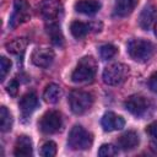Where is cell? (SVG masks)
Instances as JSON below:
<instances>
[{"mask_svg":"<svg viewBox=\"0 0 157 157\" xmlns=\"http://www.w3.org/2000/svg\"><path fill=\"white\" fill-rule=\"evenodd\" d=\"M101 9V4L96 0H80L75 4V10L83 15H94Z\"/></svg>","mask_w":157,"mask_h":157,"instance_id":"18","label":"cell"},{"mask_svg":"<svg viewBox=\"0 0 157 157\" xmlns=\"http://www.w3.org/2000/svg\"><path fill=\"white\" fill-rule=\"evenodd\" d=\"M148 86H150V88H151L155 93H157V72H155V74L150 77Z\"/></svg>","mask_w":157,"mask_h":157,"instance_id":"29","label":"cell"},{"mask_svg":"<svg viewBox=\"0 0 157 157\" xmlns=\"http://www.w3.org/2000/svg\"><path fill=\"white\" fill-rule=\"evenodd\" d=\"M10 69H11V61L7 58L1 56L0 58V78H1V81L5 80L6 75L10 72Z\"/></svg>","mask_w":157,"mask_h":157,"instance_id":"26","label":"cell"},{"mask_svg":"<svg viewBox=\"0 0 157 157\" xmlns=\"http://www.w3.org/2000/svg\"><path fill=\"white\" fill-rule=\"evenodd\" d=\"M38 107V98L34 92H27L20 99V109L25 117L31 115Z\"/></svg>","mask_w":157,"mask_h":157,"instance_id":"14","label":"cell"},{"mask_svg":"<svg viewBox=\"0 0 157 157\" xmlns=\"http://www.w3.org/2000/svg\"><path fill=\"white\" fill-rule=\"evenodd\" d=\"M126 48H128L126 49L128 54L135 61H139V63H145L148 59H151L156 50L155 45L151 42L145 39H131L128 42Z\"/></svg>","mask_w":157,"mask_h":157,"instance_id":"1","label":"cell"},{"mask_svg":"<svg viewBox=\"0 0 157 157\" xmlns=\"http://www.w3.org/2000/svg\"><path fill=\"white\" fill-rule=\"evenodd\" d=\"M38 12L48 22L55 21L63 12V5L60 0H42L38 5Z\"/></svg>","mask_w":157,"mask_h":157,"instance_id":"9","label":"cell"},{"mask_svg":"<svg viewBox=\"0 0 157 157\" xmlns=\"http://www.w3.org/2000/svg\"><path fill=\"white\" fill-rule=\"evenodd\" d=\"M117 48L112 44H103L99 47V55L103 60H109L117 54Z\"/></svg>","mask_w":157,"mask_h":157,"instance_id":"23","label":"cell"},{"mask_svg":"<svg viewBox=\"0 0 157 157\" xmlns=\"http://www.w3.org/2000/svg\"><path fill=\"white\" fill-rule=\"evenodd\" d=\"M70 31H71V34L76 39H81L88 34V32L91 31V25L81 22V21H74L70 26Z\"/></svg>","mask_w":157,"mask_h":157,"instance_id":"20","label":"cell"},{"mask_svg":"<svg viewBox=\"0 0 157 157\" xmlns=\"http://www.w3.org/2000/svg\"><path fill=\"white\" fill-rule=\"evenodd\" d=\"M139 145V135L135 131H126L118 139V146L123 151H129Z\"/></svg>","mask_w":157,"mask_h":157,"instance_id":"16","label":"cell"},{"mask_svg":"<svg viewBox=\"0 0 157 157\" xmlns=\"http://www.w3.org/2000/svg\"><path fill=\"white\" fill-rule=\"evenodd\" d=\"M98 155L99 156H108V157L117 156L118 155V148L114 145H112V144H104V145H102L99 147Z\"/></svg>","mask_w":157,"mask_h":157,"instance_id":"25","label":"cell"},{"mask_svg":"<svg viewBox=\"0 0 157 157\" xmlns=\"http://www.w3.org/2000/svg\"><path fill=\"white\" fill-rule=\"evenodd\" d=\"M157 17V7L153 5H147L144 7V10L140 13L139 17V25L142 29H150L151 26L155 23Z\"/></svg>","mask_w":157,"mask_h":157,"instance_id":"13","label":"cell"},{"mask_svg":"<svg viewBox=\"0 0 157 157\" xmlns=\"http://www.w3.org/2000/svg\"><path fill=\"white\" fill-rule=\"evenodd\" d=\"M32 153H33L32 140L27 135L18 136L15 144L13 155L17 157H28V156H32Z\"/></svg>","mask_w":157,"mask_h":157,"instance_id":"12","label":"cell"},{"mask_svg":"<svg viewBox=\"0 0 157 157\" xmlns=\"http://www.w3.org/2000/svg\"><path fill=\"white\" fill-rule=\"evenodd\" d=\"M11 128H12V115L6 107H1L0 108V129L1 131L6 132L11 130Z\"/></svg>","mask_w":157,"mask_h":157,"instance_id":"22","label":"cell"},{"mask_svg":"<svg viewBox=\"0 0 157 157\" xmlns=\"http://www.w3.org/2000/svg\"><path fill=\"white\" fill-rule=\"evenodd\" d=\"M124 105L132 115L139 117V118L147 117L153 112V103L148 98H146L141 94L130 96L125 101Z\"/></svg>","mask_w":157,"mask_h":157,"instance_id":"3","label":"cell"},{"mask_svg":"<svg viewBox=\"0 0 157 157\" xmlns=\"http://www.w3.org/2000/svg\"><path fill=\"white\" fill-rule=\"evenodd\" d=\"M29 4L26 0H16L13 2V11L9 21V26L11 28H16L20 25L27 22L31 17V11H29Z\"/></svg>","mask_w":157,"mask_h":157,"instance_id":"7","label":"cell"},{"mask_svg":"<svg viewBox=\"0 0 157 157\" xmlns=\"http://www.w3.org/2000/svg\"><path fill=\"white\" fill-rule=\"evenodd\" d=\"M54 58H55V54L49 48H37L33 50L31 55L32 63L39 67H49L53 64Z\"/></svg>","mask_w":157,"mask_h":157,"instance_id":"10","label":"cell"},{"mask_svg":"<svg viewBox=\"0 0 157 157\" xmlns=\"http://www.w3.org/2000/svg\"><path fill=\"white\" fill-rule=\"evenodd\" d=\"M47 33L49 36V38L52 39V43L58 45V47H63L64 45V36L61 33L60 26L55 22V21H49L45 26Z\"/></svg>","mask_w":157,"mask_h":157,"instance_id":"17","label":"cell"},{"mask_svg":"<svg viewBox=\"0 0 157 157\" xmlns=\"http://www.w3.org/2000/svg\"><path fill=\"white\" fill-rule=\"evenodd\" d=\"M139 0H115L114 2V15L118 17H125L130 15L136 7Z\"/></svg>","mask_w":157,"mask_h":157,"instance_id":"15","label":"cell"},{"mask_svg":"<svg viewBox=\"0 0 157 157\" xmlns=\"http://www.w3.org/2000/svg\"><path fill=\"white\" fill-rule=\"evenodd\" d=\"M146 132H147L153 140H157V121H153V123H151L150 125H147Z\"/></svg>","mask_w":157,"mask_h":157,"instance_id":"28","label":"cell"},{"mask_svg":"<svg viewBox=\"0 0 157 157\" xmlns=\"http://www.w3.org/2000/svg\"><path fill=\"white\" fill-rule=\"evenodd\" d=\"M40 155L43 157H53L56 155V145L53 141H48L42 146Z\"/></svg>","mask_w":157,"mask_h":157,"instance_id":"24","label":"cell"},{"mask_svg":"<svg viewBox=\"0 0 157 157\" xmlns=\"http://www.w3.org/2000/svg\"><path fill=\"white\" fill-rule=\"evenodd\" d=\"M61 125H63V119H61V114L58 110L47 112L39 121V129L44 134H55L60 130Z\"/></svg>","mask_w":157,"mask_h":157,"instance_id":"8","label":"cell"},{"mask_svg":"<svg viewBox=\"0 0 157 157\" xmlns=\"http://www.w3.org/2000/svg\"><path fill=\"white\" fill-rule=\"evenodd\" d=\"M27 47V40L25 38H16L11 42H9L6 44V49L9 53H12V54H21L25 52Z\"/></svg>","mask_w":157,"mask_h":157,"instance_id":"21","label":"cell"},{"mask_svg":"<svg viewBox=\"0 0 157 157\" xmlns=\"http://www.w3.org/2000/svg\"><path fill=\"white\" fill-rule=\"evenodd\" d=\"M129 76V67L121 63H114L108 65L103 70V81L109 86L121 85Z\"/></svg>","mask_w":157,"mask_h":157,"instance_id":"5","label":"cell"},{"mask_svg":"<svg viewBox=\"0 0 157 157\" xmlns=\"http://www.w3.org/2000/svg\"><path fill=\"white\" fill-rule=\"evenodd\" d=\"M155 34L157 36V20H156V23H155Z\"/></svg>","mask_w":157,"mask_h":157,"instance_id":"30","label":"cell"},{"mask_svg":"<svg viewBox=\"0 0 157 157\" xmlns=\"http://www.w3.org/2000/svg\"><path fill=\"white\" fill-rule=\"evenodd\" d=\"M97 64L92 56H85L80 60L76 69L71 74V80L75 83H86L91 82L96 75Z\"/></svg>","mask_w":157,"mask_h":157,"instance_id":"2","label":"cell"},{"mask_svg":"<svg viewBox=\"0 0 157 157\" xmlns=\"http://www.w3.org/2000/svg\"><path fill=\"white\" fill-rule=\"evenodd\" d=\"M92 134L80 125H75L69 132L67 145L72 150H87L92 146Z\"/></svg>","mask_w":157,"mask_h":157,"instance_id":"4","label":"cell"},{"mask_svg":"<svg viewBox=\"0 0 157 157\" xmlns=\"http://www.w3.org/2000/svg\"><path fill=\"white\" fill-rule=\"evenodd\" d=\"M102 126H103V129L105 130V131H114V130H120V129H123L124 128V125H125V120L120 117V115H118V114H115V113H113V112H108V113H105L103 117H102Z\"/></svg>","mask_w":157,"mask_h":157,"instance_id":"11","label":"cell"},{"mask_svg":"<svg viewBox=\"0 0 157 157\" xmlns=\"http://www.w3.org/2000/svg\"><path fill=\"white\" fill-rule=\"evenodd\" d=\"M69 104L75 114H83L92 107L93 97L88 92L81 90H74L69 94Z\"/></svg>","mask_w":157,"mask_h":157,"instance_id":"6","label":"cell"},{"mask_svg":"<svg viewBox=\"0 0 157 157\" xmlns=\"http://www.w3.org/2000/svg\"><path fill=\"white\" fill-rule=\"evenodd\" d=\"M61 96H63V91H61L60 86L56 85V83H49L45 87L44 93H43L44 101L48 102V103H52V104L58 103L60 101Z\"/></svg>","mask_w":157,"mask_h":157,"instance_id":"19","label":"cell"},{"mask_svg":"<svg viewBox=\"0 0 157 157\" xmlns=\"http://www.w3.org/2000/svg\"><path fill=\"white\" fill-rule=\"evenodd\" d=\"M6 90H7V92H9L10 96L15 97L17 94V92H18V82H17V80H11L10 83L7 85Z\"/></svg>","mask_w":157,"mask_h":157,"instance_id":"27","label":"cell"}]
</instances>
